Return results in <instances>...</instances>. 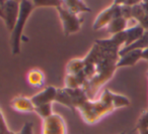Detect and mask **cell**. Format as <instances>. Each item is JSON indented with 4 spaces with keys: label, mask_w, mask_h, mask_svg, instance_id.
I'll list each match as a JSON object with an SVG mask.
<instances>
[{
    "label": "cell",
    "mask_w": 148,
    "mask_h": 134,
    "mask_svg": "<svg viewBox=\"0 0 148 134\" xmlns=\"http://www.w3.org/2000/svg\"><path fill=\"white\" fill-rule=\"evenodd\" d=\"M118 17H122L121 15V4L118 3V1H114V3L103 10L97 17L92 23L93 30H99L105 26H108L112 20Z\"/></svg>",
    "instance_id": "cell-5"
},
{
    "label": "cell",
    "mask_w": 148,
    "mask_h": 134,
    "mask_svg": "<svg viewBox=\"0 0 148 134\" xmlns=\"http://www.w3.org/2000/svg\"><path fill=\"white\" fill-rule=\"evenodd\" d=\"M18 134H34V124L32 122H25Z\"/></svg>",
    "instance_id": "cell-24"
},
{
    "label": "cell",
    "mask_w": 148,
    "mask_h": 134,
    "mask_svg": "<svg viewBox=\"0 0 148 134\" xmlns=\"http://www.w3.org/2000/svg\"><path fill=\"white\" fill-rule=\"evenodd\" d=\"M145 15H146V13L143 9V6H142V4H141V1H140V3H138V4L134 5V6L132 7V19L136 20L138 23L141 22V20L145 17Z\"/></svg>",
    "instance_id": "cell-20"
},
{
    "label": "cell",
    "mask_w": 148,
    "mask_h": 134,
    "mask_svg": "<svg viewBox=\"0 0 148 134\" xmlns=\"http://www.w3.org/2000/svg\"><path fill=\"white\" fill-rule=\"evenodd\" d=\"M10 106L14 111L19 113H32L35 112V105L32 102L31 98L25 96H16L10 102Z\"/></svg>",
    "instance_id": "cell-9"
},
{
    "label": "cell",
    "mask_w": 148,
    "mask_h": 134,
    "mask_svg": "<svg viewBox=\"0 0 148 134\" xmlns=\"http://www.w3.org/2000/svg\"><path fill=\"white\" fill-rule=\"evenodd\" d=\"M27 82L33 88H42L45 85V74L40 69H33L27 73Z\"/></svg>",
    "instance_id": "cell-13"
},
{
    "label": "cell",
    "mask_w": 148,
    "mask_h": 134,
    "mask_svg": "<svg viewBox=\"0 0 148 134\" xmlns=\"http://www.w3.org/2000/svg\"><path fill=\"white\" fill-rule=\"evenodd\" d=\"M128 22H129V21L126 20L123 17L115 18L114 20H112L111 22L108 24L107 31L112 35H117V33L122 32V31H125L126 29L128 28Z\"/></svg>",
    "instance_id": "cell-16"
},
{
    "label": "cell",
    "mask_w": 148,
    "mask_h": 134,
    "mask_svg": "<svg viewBox=\"0 0 148 134\" xmlns=\"http://www.w3.org/2000/svg\"><path fill=\"white\" fill-rule=\"evenodd\" d=\"M120 49L106 43L103 39H97L85 58L84 72L87 84L83 88L89 100H95L97 92L113 77L117 70Z\"/></svg>",
    "instance_id": "cell-1"
},
{
    "label": "cell",
    "mask_w": 148,
    "mask_h": 134,
    "mask_svg": "<svg viewBox=\"0 0 148 134\" xmlns=\"http://www.w3.org/2000/svg\"><path fill=\"white\" fill-rule=\"evenodd\" d=\"M120 134H126L125 132H122V133H120Z\"/></svg>",
    "instance_id": "cell-29"
},
{
    "label": "cell",
    "mask_w": 148,
    "mask_h": 134,
    "mask_svg": "<svg viewBox=\"0 0 148 134\" xmlns=\"http://www.w3.org/2000/svg\"><path fill=\"white\" fill-rule=\"evenodd\" d=\"M9 134H18V133H14V132H12V131H11V132H10V133H9Z\"/></svg>",
    "instance_id": "cell-28"
},
{
    "label": "cell",
    "mask_w": 148,
    "mask_h": 134,
    "mask_svg": "<svg viewBox=\"0 0 148 134\" xmlns=\"http://www.w3.org/2000/svg\"><path fill=\"white\" fill-rule=\"evenodd\" d=\"M42 134H67L66 122L59 114L51 115L43 120Z\"/></svg>",
    "instance_id": "cell-6"
},
{
    "label": "cell",
    "mask_w": 148,
    "mask_h": 134,
    "mask_svg": "<svg viewBox=\"0 0 148 134\" xmlns=\"http://www.w3.org/2000/svg\"><path fill=\"white\" fill-rule=\"evenodd\" d=\"M57 10L62 23L63 31L66 37H69L70 35L76 33L80 30L83 20L79 17V15L73 14L66 8H64L63 6L58 7Z\"/></svg>",
    "instance_id": "cell-4"
},
{
    "label": "cell",
    "mask_w": 148,
    "mask_h": 134,
    "mask_svg": "<svg viewBox=\"0 0 148 134\" xmlns=\"http://www.w3.org/2000/svg\"><path fill=\"white\" fill-rule=\"evenodd\" d=\"M34 5L35 7H58L62 6L63 1H58V0H34Z\"/></svg>",
    "instance_id": "cell-21"
},
{
    "label": "cell",
    "mask_w": 148,
    "mask_h": 134,
    "mask_svg": "<svg viewBox=\"0 0 148 134\" xmlns=\"http://www.w3.org/2000/svg\"><path fill=\"white\" fill-rule=\"evenodd\" d=\"M56 95H57V89L53 86H48L44 88L42 91L37 93L31 98L32 102L35 105V107L45 104H51L55 102Z\"/></svg>",
    "instance_id": "cell-8"
},
{
    "label": "cell",
    "mask_w": 148,
    "mask_h": 134,
    "mask_svg": "<svg viewBox=\"0 0 148 134\" xmlns=\"http://www.w3.org/2000/svg\"><path fill=\"white\" fill-rule=\"evenodd\" d=\"M64 89H65V91L69 95L75 109H78L85 102L89 100L84 89H82V88H77V89H66V88H64Z\"/></svg>",
    "instance_id": "cell-11"
},
{
    "label": "cell",
    "mask_w": 148,
    "mask_h": 134,
    "mask_svg": "<svg viewBox=\"0 0 148 134\" xmlns=\"http://www.w3.org/2000/svg\"><path fill=\"white\" fill-rule=\"evenodd\" d=\"M141 4L146 14H148V1H141Z\"/></svg>",
    "instance_id": "cell-26"
},
{
    "label": "cell",
    "mask_w": 148,
    "mask_h": 134,
    "mask_svg": "<svg viewBox=\"0 0 148 134\" xmlns=\"http://www.w3.org/2000/svg\"><path fill=\"white\" fill-rule=\"evenodd\" d=\"M129 104L130 101L127 97L118 95L106 89L101 93L99 99L88 100L77 110L79 111L83 121L86 124L92 125L115 109L125 107Z\"/></svg>",
    "instance_id": "cell-2"
},
{
    "label": "cell",
    "mask_w": 148,
    "mask_h": 134,
    "mask_svg": "<svg viewBox=\"0 0 148 134\" xmlns=\"http://www.w3.org/2000/svg\"><path fill=\"white\" fill-rule=\"evenodd\" d=\"M145 49H148V30H145L144 35L140 37L138 41H136L135 43H133L132 45L125 47L123 49H120L119 51V57L124 53H128V51H135V49H140V51H143Z\"/></svg>",
    "instance_id": "cell-15"
},
{
    "label": "cell",
    "mask_w": 148,
    "mask_h": 134,
    "mask_svg": "<svg viewBox=\"0 0 148 134\" xmlns=\"http://www.w3.org/2000/svg\"><path fill=\"white\" fill-rule=\"evenodd\" d=\"M3 13H4L3 21L5 23V26L11 32L14 28V25L19 15V1L5 0L3 4Z\"/></svg>",
    "instance_id": "cell-7"
},
{
    "label": "cell",
    "mask_w": 148,
    "mask_h": 134,
    "mask_svg": "<svg viewBox=\"0 0 148 134\" xmlns=\"http://www.w3.org/2000/svg\"><path fill=\"white\" fill-rule=\"evenodd\" d=\"M35 5L33 1L23 0L19 1V15L17 21L14 25V28L11 31L10 35V47L13 55H19L21 53V43L23 41V32L29 17L33 12Z\"/></svg>",
    "instance_id": "cell-3"
},
{
    "label": "cell",
    "mask_w": 148,
    "mask_h": 134,
    "mask_svg": "<svg viewBox=\"0 0 148 134\" xmlns=\"http://www.w3.org/2000/svg\"><path fill=\"white\" fill-rule=\"evenodd\" d=\"M84 62L83 59H73L66 66V75L76 76L83 71Z\"/></svg>",
    "instance_id": "cell-17"
},
{
    "label": "cell",
    "mask_w": 148,
    "mask_h": 134,
    "mask_svg": "<svg viewBox=\"0 0 148 134\" xmlns=\"http://www.w3.org/2000/svg\"><path fill=\"white\" fill-rule=\"evenodd\" d=\"M55 102L59 104H62L65 107H67L68 109H70L71 111H75V107L73 106V103H72L71 99H70L69 95L67 94V92L65 91V89H57V95H56V99Z\"/></svg>",
    "instance_id": "cell-18"
},
{
    "label": "cell",
    "mask_w": 148,
    "mask_h": 134,
    "mask_svg": "<svg viewBox=\"0 0 148 134\" xmlns=\"http://www.w3.org/2000/svg\"><path fill=\"white\" fill-rule=\"evenodd\" d=\"M5 1H0V18L2 19L4 18V13H3V4H4Z\"/></svg>",
    "instance_id": "cell-25"
},
{
    "label": "cell",
    "mask_w": 148,
    "mask_h": 134,
    "mask_svg": "<svg viewBox=\"0 0 148 134\" xmlns=\"http://www.w3.org/2000/svg\"><path fill=\"white\" fill-rule=\"evenodd\" d=\"M147 128H148V110L142 114L137 123V129L139 130V131L140 130L147 129Z\"/></svg>",
    "instance_id": "cell-22"
},
{
    "label": "cell",
    "mask_w": 148,
    "mask_h": 134,
    "mask_svg": "<svg viewBox=\"0 0 148 134\" xmlns=\"http://www.w3.org/2000/svg\"><path fill=\"white\" fill-rule=\"evenodd\" d=\"M62 6L73 14L79 15L83 12H90V8L81 0H65L62 3Z\"/></svg>",
    "instance_id": "cell-12"
},
{
    "label": "cell",
    "mask_w": 148,
    "mask_h": 134,
    "mask_svg": "<svg viewBox=\"0 0 148 134\" xmlns=\"http://www.w3.org/2000/svg\"><path fill=\"white\" fill-rule=\"evenodd\" d=\"M142 59L148 61V49H145L142 51Z\"/></svg>",
    "instance_id": "cell-27"
},
{
    "label": "cell",
    "mask_w": 148,
    "mask_h": 134,
    "mask_svg": "<svg viewBox=\"0 0 148 134\" xmlns=\"http://www.w3.org/2000/svg\"><path fill=\"white\" fill-rule=\"evenodd\" d=\"M125 32H126L127 39H126V43H125V45H124V47H128V45L135 43L136 41H138V39L144 35L145 29L143 28V26H142L140 23L137 22L135 25H133V26H128V28L125 30ZM122 49H123V47H122Z\"/></svg>",
    "instance_id": "cell-14"
},
{
    "label": "cell",
    "mask_w": 148,
    "mask_h": 134,
    "mask_svg": "<svg viewBox=\"0 0 148 134\" xmlns=\"http://www.w3.org/2000/svg\"><path fill=\"white\" fill-rule=\"evenodd\" d=\"M10 132L11 131L8 129L6 122H5L2 111H1V109H0V134H9Z\"/></svg>",
    "instance_id": "cell-23"
},
{
    "label": "cell",
    "mask_w": 148,
    "mask_h": 134,
    "mask_svg": "<svg viewBox=\"0 0 148 134\" xmlns=\"http://www.w3.org/2000/svg\"><path fill=\"white\" fill-rule=\"evenodd\" d=\"M142 59V51L135 49V51H128L124 55H120L117 62V69L123 67H132L136 65L139 60Z\"/></svg>",
    "instance_id": "cell-10"
},
{
    "label": "cell",
    "mask_w": 148,
    "mask_h": 134,
    "mask_svg": "<svg viewBox=\"0 0 148 134\" xmlns=\"http://www.w3.org/2000/svg\"><path fill=\"white\" fill-rule=\"evenodd\" d=\"M35 113H37L40 117L46 119V118L50 117L51 115H53V109H52V103L51 104H45V105L37 106L35 107Z\"/></svg>",
    "instance_id": "cell-19"
},
{
    "label": "cell",
    "mask_w": 148,
    "mask_h": 134,
    "mask_svg": "<svg viewBox=\"0 0 148 134\" xmlns=\"http://www.w3.org/2000/svg\"><path fill=\"white\" fill-rule=\"evenodd\" d=\"M147 130H148V128H147Z\"/></svg>",
    "instance_id": "cell-30"
}]
</instances>
